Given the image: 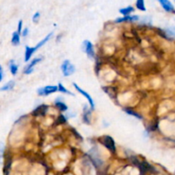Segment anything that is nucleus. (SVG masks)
Masks as SVG:
<instances>
[{"mask_svg":"<svg viewBox=\"0 0 175 175\" xmlns=\"http://www.w3.org/2000/svg\"><path fill=\"white\" fill-rule=\"evenodd\" d=\"M136 8L140 11H146L144 0H136Z\"/></svg>","mask_w":175,"mask_h":175,"instance_id":"obj_23","label":"nucleus"},{"mask_svg":"<svg viewBox=\"0 0 175 175\" xmlns=\"http://www.w3.org/2000/svg\"><path fill=\"white\" fill-rule=\"evenodd\" d=\"M52 35H53V33L51 32V33H48L47 35H46V36L44 37V39H43V40H40V42H39V43H38V44H37L36 45H35V48H36L37 51H38V50H39L40 48L42 47V46H44V44H46V43H47L48 41H49V40H51V37H52Z\"/></svg>","mask_w":175,"mask_h":175,"instance_id":"obj_16","label":"nucleus"},{"mask_svg":"<svg viewBox=\"0 0 175 175\" xmlns=\"http://www.w3.org/2000/svg\"><path fill=\"white\" fill-rule=\"evenodd\" d=\"M40 18V12H36L33 16V22H34V23H37V22H39Z\"/></svg>","mask_w":175,"mask_h":175,"instance_id":"obj_25","label":"nucleus"},{"mask_svg":"<svg viewBox=\"0 0 175 175\" xmlns=\"http://www.w3.org/2000/svg\"><path fill=\"white\" fill-rule=\"evenodd\" d=\"M82 51H84L85 53L86 54V56H88V58L93 59L95 58V51H94V46H93V44L91 43V41L89 40H84L83 43H82Z\"/></svg>","mask_w":175,"mask_h":175,"instance_id":"obj_3","label":"nucleus"},{"mask_svg":"<svg viewBox=\"0 0 175 175\" xmlns=\"http://www.w3.org/2000/svg\"><path fill=\"white\" fill-rule=\"evenodd\" d=\"M48 106L44 104H40L37 107L35 110H33L32 114L34 116H40V115H44L45 113L47 112Z\"/></svg>","mask_w":175,"mask_h":175,"instance_id":"obj_12","label":"nucleus"},{"mask_svg":"<svg viewBox=\"0 0 175 175\" xmlns=\"http://www.w3.org/2000/svg\"><path fill=\"white\" fill-rule=\"evenodd\" d=\"M89 156H90L91 160L94 162V165H96L97 167H98L99 165L102 164V160L100 159V157H99L98 151L97 150V149H91L89 151Z\"/></svg>","mask_w":175,"mask_h":175,"instance_id":"obj_6","label":"nucleus"},{"mask_svg":"<svg viewBox=\"0 0 175 175\" xmlns=\"http://www.w3.org/2000/svg\"><path fill=\"white\" fill-rule=\"evenodd\" d=\"M11 164H12V160H11V159H8V160L5 161V163H4V175H9L10 171Z\"/></svg>","mask_w":175,"mask_h":175,"instance_id":"obj_22","label":"nucleus"},{"mask_svg":"<svg viewBox=\"0 0 175 175\" xmlns=\"http://www.w3.org/2000/svg\"><path fill=\"white\" fill-rule=\"evenodd\" d=\"M37 51L36 48L35 46L34 47H31V46H28L27 45L25 48V55H24V61L26 62H29L31 57L33 56V55Z\"/></svg>","mask_w":175,"mask_h":175,"instance_id":"obj_13","label":"nucleus"},{"mask_svg":"<svg viewBox=\"0 0 175 175\" xmlns=\"http://www.w3.org/2000/svg\"><path fill=\"white\" fill-rule=\"evenodd\" d=\"M65 115H66V117L68 118V120H69V119H70V118H73V117L76 116V115H75V114L73 113V112H69V110H68V111L66 112Z\"/></svg>","mask_w":175,"mask_h":175,"instance_id":"obj_27","label":"nucleus"},{"mask_svg":"<svg viewBox=\"0 0 175 175\" xmlns=\"http://www.w3.org/2000/svg\"><path fill=\"white\" fill-rule=\"evenodd\" d=\"M139 20V15H127V16H122L119 17L115 20V23H122V22H137Z\"/></svg>","mask_w":175,"mask_h":175,"instance_id":"obj_11","label":"nucleus"},{"mask_svg":"<svg viewBox=\"0 0 175 175\" xmlns=\"http://www.w3.org/2000/svg\"><path fill=\"white\" fill-rule=\"evenodd\" d=\"M15 82L14 80H10L9 82H7L6 84L3 85L2 87L0 88V91H8L12 90L13 88L15 87Z\"/></svg>","mask_w":175,"mask_h":175,"instance_id":"obj_19","label":"nucleus"},{"mask_svg":"<svg viewBox=\"0 0 175 175\" xmlns=\"http://www.w3.org/2000/svg\"><path fill=\"white\" fill-rule=\"evenodd\" d=\"M67 120H68V118L66 117L65 115L61 114V115H59V116L57 117L56 122H57L58 124H63V123H65Z\"/></svg>","mask_w":175,"mask_h":175,"instance_id":"obj_24","label":"nucleus"},{"mask_svg":"<svg viewBox=\"0 0 175 175\" xmlns=\"http://www.w3.org/2000/svg\"><path fill=\"white\" fill-rule=\"evenodd\" d=\"M9 69L10 71L11 74H13V75H15L18 72V65L15 64L14 60H11L9 63Z\"/></svg>","mask_w":175,"mask_h":175,"instance_id":"obj_20","label":"nucleus"},{"mask_svg":"<svg viewBox=\"0 0 175 175\" xmlns=\"http://www.w3.org/2000/svg\"><path fill=\"white\" fill-rule=\"evenodd\" d=\"M54 104L55 106L61 112H67L69 110V107L66 104L65 102L63 101V98L59 97V98H56L54 101Z\"/></svg>","mask_w":175,"mask_h":175,"instance_id":"obj_9","label":"nucleus"},{"mask_svg":"<svg viewBox=\"0 0 175 175\" xmlns=\"http://www.w3.org/2000/svg\"><path fill=\"white\" fill-rule=\"evenodd\" d=\"M91 109L89 108L88 105L84 106V109H83V116H82V120L84 121L85 124H91Z\"/></svg>","mask_w":175,"mask_h":175,"instance_id":"obj_8","label":"nucleus"},{"mask_svg":"<svg viewBox=\"0 0 175 175\" xmlns=\"http://www.w3.org/2000/svg\"><path fill=\"white\" fill-rule=\"evenodd\" d=\"M57 87H58V91H60L61 93H63V94H68V95L70 96H74L73 95V92H71L70 91H69L67 88L62 84V83H58L57 85Z\"/></svg>","mask_w":175,"mask_h":175,"instance_id":"obj_21","label":"nucleus"},{"mask_svg":"<svg viewBox=\"0 0 175 175\" xmlns=\"http://www.w3.org/2000/svg\"><path fill=\"white\" fill-rule=\"evenodd\" d=\"M40 61H41V57H36V58L32 60L28 65L26 66L25 69L23 70V73H25V74H30V73H33V70H34V67H35Z\"/></svg>","mask_w":175,"mask_h":175,"instance_id":"obj_7","label":"nucleus"},{"mask_svg":"<svg viewBox=\"0 0 175 175\" xmlns=\"http://www.w3.org/2000/svg\"><path fill=\"white\" fill-rule=\"evenodd\" d=\"M134 8L132 7V6H127V7L125 8H122V9H120V12L121 15H123V16H127V15H130L132 13V12H134Z\"/></svg>","mask_w":175,"mask_h":175,"instance_id":"obj_18","label":"nucleus"},{"mask_svg":"<svg viewBox=\"0 0 175 175\" xmlns=\"http://www.w3.org/2000/svg\"><path fill=\"white\" fill-rule=\"evenodd\" d=\"M22 25H23V22L22 20H20L18 22V26H17V32H18L21 35H22Z\"/></svg>","mask_w":175,"mask_h":175,"instance_id":"obj_26","label":"nucleus"},{"mask_svg":"<svg viewBox=\"0 0 175 175\" xmlns=\"http://www.w3.org/2000/svg\"><path fill=\"white\" fill-rule=\"evenodd\" d=\"M101 143L107 150H109L112 154L116 153V145L114 139L111 136L104 135L101 138Z\"/></svg>","mask_w":175,"mask_h":175,"instance_id":"obj_1","label":"nucleus"},{"mask_svg":"<svg viewBox=\"0 0 175 175\" xmlns=\"http://www.w3.org/2000/svg\"><path fill=\"white\" fill-rule=\"evenodd\" d=\"M164 33V37L167 38L168 40H172V39H174L175 38V27H168L167 29H165L163 31Z\"/></svg>","mask_w":175,"mask_h":175,"instance_id":"obj_15","label":"nucleus"},{"mask_svg":"<svg viewBox=\"0 0 175 175\" xmlns=\"http://www.w3.org/2000/svg\"><path fill=\"white\" fill-rule=\"evenodd\" d=\"M73 87L75 88V90H76L79 93H80L81 95L83 96L84 98H85V99L87 100L88 102H89V104H90V108L91 109V110L93 111V110H95V102H94V100L92 99V98L91 97V95L86 92L85 91H84L83 89H81V88L76 84V83H73Z\"/></svg>","mask_w":175,"mask_h":175,"instance_id":"obj_5","label":"nucleus"},{"mask_svg":"<svg viewBox=\"0 0 175 175\" xmlns=\"http://www.w3.org/2000/svg\"><path fill=\"white\" fill-rule=\"evenodd\" d=\"M160 4L161 5V7L163 8V10L167 12H169V13H175V9L174 6L173 5L171 2L169 0H157Z\"/></svg>","mask_w":175,"mask_h":175,"instance_id":"obj_10","label":"nucleus"},{"mask_svg":"<svg viewBox=\"0 0 175 175\" xmlns=\"http://www.w3.org/2000/svg\"><path fill=\"white\" fill-rule=\"evenodd\" d=\"M28 33H29V29L27 28V27H26L24 29L22 30V36L23 38H26V37L28 35Z\"/></svg>","mask_w":175,"mask_h":175,"instance_id":"obj_28","label":"nucleus"},{"mask_svg":"<svg viewBox=\"0 0 175 175\" xmlns=\"http://www.w3.org/2000/svg\"><path fill=\"white\" fill-rule=\"evenodd\" d=\"M58 91L57 85H45L43 87H40L37 90V93L39 96H49Z\"/></svg>","mask_w":175,"mask_h":175,"instance_id":"obj_4","label":"nucleus"},{"mask_svg":"<svg viewBox=\"0 0 175 175\" xmlns=\"http://www.w3.org/2000/svg\"><path fill=\"white\" fill-rule=\"evenodd\" d=\"M61 70L63 76H71L75 72V66L73 65L69 60H65L61 65Z\"/></svg>","mask_w":175,"mask_h":175,"instance_id":"obj_2","label":"nucleus"},{"mask_svg":"<svg viewBox=\"0 0 175 175\" xmlns=\"http://www.w3.org/2000/svg\"><path fill=\"white\" fill-rule=\"evenodd\" d=\"M3 78H4V72H0V82L3 80Z\"/></svg>","mask_w":175,"mask_h":175,"instance_id":"obj_29","label":"nucleus"},{"mask_svg":"<svg viewBox=\"0 0 175 175\" xmlns=\"http://www.w3.org/2000/svg\"><path fill=\"white\" fill-rule=\"evenodd\" d=\"M124 111L126 112V113L128 115H131V116L135 117V118L139 119V120H143V115H141L140 114L138 113L137 111L133 110L132 109L126 108V109H124Z\"/></svg>","mask_w":175,"mask_h":175,"instance_id":"obj_17","label":"nucleus"},{"mask_svg":"<svg viewBox=\"0 0 175 175\" xmlns=\"http://www.w3.org/2000/svg\"><path fill=\"white\" fill-rule=\"evenodd\" d=\"M11 44H13L14 46H17L21 44V34L15 31L12 33V37H11Z\"/></svg>","mask_w":175,"mask_h":175,"instance_id":"obj_14","label":"nucleus"},{"mask_svg":"<svg viewBox=\"0 0 175 175\" xmlns=\"http://www.w3.org/2000/svg\"><path fill=\"white\" fill-rule=\"evenodd\" d=\"M2 71H3V68H2V66L0 64V72H2Z\"/></svg>","mask_w":175,"mask_h":175,"instance_id":"obj_30","label":"nucleus"}]
</instances>
